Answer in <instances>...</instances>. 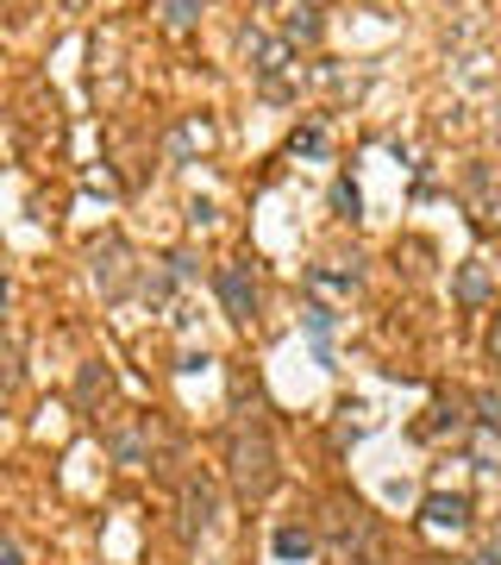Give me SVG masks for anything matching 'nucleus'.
<instances>
[{
	"instance_id": "1",
	"label": "nucleus",
	"mask_w": 501,
	"mask_h": 565,
	"mask_svg": "<svg viewBox=\"0 0 501 565\" xmlns=\"http://www.w3.org/2000/svg\"><path fill=\"white\" fill-rule=\"evenodd\" d=\"M225 478H232V496H239V503H264V496L282 484V453H276L270 421L257 409H239L232 434H225Z\"/></svg>"
},
{
	"instance_id": "2",
	"label": "nucleus",
	"mask_w": 501,
	"mask_h": 565,
	"mask_svg": "<svg viewBox=\"0 0 501 565\" xmlns=\"http://www.w3.org/2000/svg\"><path fill=\"white\" fill-rule=\"evenodd\" d=\"M320 534L332 546V565H382V534H376L370 509H357V503H326Z\"/></svg>"
},
{
	"instance_id": "3",
	"label": "nucleus",
	"mask_w": 501,
	"mask_h": 565,
	"mask_svg": "<svg viewBox=\"0 0 501 565\" xmlns=\"http://www.w3.org/2000/svg\"><path fill=\"white\" fill-rule=\"evenodd\" d=\"M157 440H163V428L145 409H120L107 421V453H113V465H157Z\"/></svg>"
},
{
	"instance_id": "4",
	"label": "nucleus",
	"mask_w": 501,
	"mask_h": 565,
	"mask_svg": "<svg viewBox=\"0 0 501 565\" xmlns=\"http://www.w3.org/2000/svg\"><path fill=\"white\" fill-rule=\"evenodd\" d=\"M88 277H95V289L107 296V302H120L125 289H132V245L125 239H100L95 252H88Z\"/></svg>"
},
{
	"instance_id": "5",
	"label": "nucleus",
	"mask_w": 501,
	"mask_h": 565,
	"mask_svg": "<svg viewBox=\"0 0 501 565\" xmlns=\"http://www.w3.org/2000/svg\"><path fill=\"white\" fill-rule=\"evenodd\" d=\"M220 302H225V314H232L239 327L257 321V271H250V257H239V264H225L220 271Z\"/></svg>"
},
{
	"instance_id": "6",
	"label": "nucleus",
	"mask_w": 501,
	"mask_h": 565,
	"mask_svg": "<svg viewBox=\"0 0 501 565\" xmlns=\"http://www.w3.org/2000/svg\"><path fill=\"white\" fill-rule=\"evenodd\" d=\"M213 509H220V496L207 478H182V540H200L213 528Z\"/></svg>"
},
{
	"instance_id": "7",
	"label": "nucleus",
	"mask_w": 501,
	"mask_h": 565,
	"mask_svg": "<svg viewBox=\"0 0 501 565\" xmlns=\"http://www.w3.org/2000/svg\"><path fill=\"white\" fill-rule=\"evenodd\" d=\"M213 139H220V127H213L207 113H188V120H175V132H170V145H163V152H170L175 164H188V157L213 152Z\"/></svg>"
},
{
	"instance_id": "8",
	"label": "nucleus",
	"mask_w": 501,
	"mask_h": 565,
	"mask_svg": "<svg viewBox=\"0 0 501 565\" xmlns=\"http://www.w3.org/2000/svg\"><path fill=\"white\" fill-rule=\"evenodd\" d=\"M245 57L257 63V76H264V88H270V95H282V70H289V45H276V38H264V32H245Z\"/></svg>"
},
{
	"instance_id": "9",
	"label": "nucleus",
	"mask_w": 501,
	"mask_h": 565,
	"mask_svg": "<svg viewBox=\"0 0 501 565\" xmlns=\"http://www.w3.org/2000/svg\"><path fill=\"white\" fill-rule=\"evenodd\" d=\"M464 453H471L482 471H501V414H476L471 421V440H464Z\"/></svg>"
},
{
	"instance_id": "10",
	"label": "nucleus",
	"mask_w": 501,
	"mask_h": 565,
	"mask_svg": "<svg viewBox=\"0 0 501 565\" xmlns=\"http://www.w3.org/2000/svg\"><path fill=\"white\" fill-rule=\"evenodd\" d=\"M426 528H471V496H451V490H432L426 496Z\"/></svg>"
},
{
	"instance_id": "11",
	"label": "nucleus",
	"mask_w": 501,
	"mask_h": 565,
	"mask_svg": "<svg viewBox=\"0 0 501 565\" xmlns=\"http://www.w3.org/2000/svg\"><path fill=\"white\" fill-rule=\"evenodd\" d=\"M107 396H113V371H107V364H82V377H75V402H82V409L88 414H100V402H107Z\"/></svg>"
},
{
	"instance_id": "12",
	"label": "nucleus",
	"mask_w": 501,
	"mask_h": 565,
	"mask_svg": "<svg viewBox=\"0 0 501 565\" xmlns=\"http://www.w3.org/2000/svg\"><path fill=\"white\" fill-rule=\"evenodd\" d=\"M457 302H464V309H482V302H489V264H482V257L457 264Z\"/></svg>"
},
{
	"instance_id": "13",
	"label": "nucleus",
	"mask_w": 501,
	"mask_h": 565,
	"mask_svg": "<svg viewBox=\"0 0 501 565\" xmlns=\"http://www.w3.org/2000/svg\"><path fill=\"white\" fill-rule=\"evenodd\" d=\"M270 546H276V560H289V565H295V560H307V553H314V534L289 521V528H276V540H270Z\"/></svg>"
},
{
	"instance_id": "14",
	"label": "nucleus",
	"mask_w": 501,
	"mask_h": 565,
	"mask_svg": "<svg viewBox=\"0 0 501 565\" xmlns=\"http://www.w3.org/2000/svg\"><path fill=\"white\" fill-rule=\"evenodd\" d=\"M200 20V0H163V26L170 32H188Z\"/></svg>"
},
{
	"instance_id": "15",
	"label": "nucleus",
	"mask_w": 501,
	"mask_h": 565,
	"mask_svg": "<svg viewBox=\"0 0 501 565\" xmlns=\"http://www.w3.org/2000/svg\"><path fill=\"white\" fill-rule=\"evenodd\" d=\"M445 428H464V414H457V402H439V409H432V421H420L414 434H420V440H432V434H445Z\"/></svg>"
},
{
	"instance_id": "16",
	"label": "nucleus",
	"mask_w": 501,
	"mask_h": 565,
	"mask_svg": "<svg viewBox=\"0 0 501 565\" xmlns=\"http://www.w3.org/2000/svg\"><path fill=\"white\" fill-rule=\"evenodd\" d=\"M332 207H339V214H345V220H357V189H351L345 177L332 182Z\"/></svg>"
},
{
	"instance_id": "17",
	"label": "nucleus",
	"mask_w": 501,
	"mask_h": 565,
	"mask_svg": "<svg viewBox=\"0 0 501 565\" xmlns=\"http://www.w3.org/2000/svg\"><path fill=\"white\" fill-rule=\"evenodd\" d=\"M295 152H301V157H320V152H326V132H320V127L295 132Z\"/></svg>"
},
{
	"instance_id": "18",
	"label": "nucleus",
	"mask_w": 501,
	"mask_h": 565,
	"mask_svg": "<svg viewBox=\"0 0 501 565\" xmlns=\"http://www.w3.org/2000/svg\"><path fill=\"white\" fill-rule=\"evenodd\" d=\"M307 327H314V339L326 346V334H332V314H326V309H307Z\"/></svg>"
},
{
	"instance_id": "19",
	"label": "nucleus",
	"mask_w": 501,
	"mask_h": 565,
	"mask_svg": "<svg viewBox=\"0 0 501 565\" xmlns=\"http://www.w3.org/2000/svg\"><path fill=\"white\" fill-rule=\"evenodd\" d=\"M0 565H25V553H20V534H7V540H0Z\"/></svg>"
},
{
	"instance_id": "20",
	"label": "nucleus",
	"mask_w": 501,
	"mask_h": 565,
	"mask_svg": "<svg viewBox=\"0 0 501 565\" xmlns=\"http://www.w3.org/2000/svg\"><path fill=\"white\" fill-rule=\"evenodd\" d=\"M471 565H501V540H489V546H482V553H476Z\"/></svg>"
},
{
	"instance_id": "21",
	"label": "nucleus",
	"mask_w": 501,
	"mask_h": 565,
	"mask_svg": "<svg viewBox=\"0 0 501 565\" xmlns=\"http://www.w3.org/2000/svg\"><path fill=\"white\" fill-rule=\"evenodd\" d=\"M489 359L501 364V321H496V334H489Z\"/></svg>"
}]
</instances>
